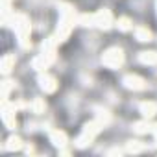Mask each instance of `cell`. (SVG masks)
<instances>
[{"mask_svg":"<svg viewBox=\"0 0 157 157\" xmlns=\"http://www.w3.org/2000/svg\"><path fill=\"white\" fill-rule=\"evenodd\" d=\"M122 61H124V56H122V50L120 48H111L104 56V63L109 65V67H113V68L118 67V65H122Z\"/></svg>","mask_w":157,"mask_h":157,"instance_id":"1","label":"cell"},{"mask_svg":"<svg viewBox=\"0 0 157 157\" xmlns=\"http://www.w3.org/2000/svg\"><path fill=\"white\" fill-rule=\"evenodd\" d=\"M124 83H126L128 89H135V91H140V89L146 87L144 80H140L139 76H128V78H124Z\"/></svg>","mask_w":157,"mask_h":157,"instance_id":"2","label":"cell"},{"mask_svg":"<svg viewBox=\"0 0 157 157\" xmlns=\"http://www.w3.org/2000/svg\"><path fill=\"white\" fill-rule=\"evenodd\" d=\"M94 24H98L100 28H109L111 26V13L109 11H100L98 15H94Z\"/></svg>","mask_w":157,"mask_h":157,"instance_id":"3","label":"cell"},{"mask_svg":"<svg viewBox=\"0 0 157 157\" xmlns=\"http://www.w3.org/2000/svg\"><path fill=\"white\" fill-rule=\"evenodd\" d=\"M39 82H41V87H43L46 93L56 91V80H54V78H50V76H43Z\"/></svg>","mask_w":157,"mask_h":157,"instance_id":"4","label":"cell"},{"mask_svg":"<svg viewBox=\"0 0 157 157\" xmlns=\"http://www.w3.org/2000/svg\"><path fill=\"white\" fill-rule=\"evenodd\" d=\"M140 111H142L144 117H153V115L157 113V105L151 104V102H148V104H142V105H140Z\"/></svg>","mask_w":157,"mask_h":157,"instance_id":"5","label":"cell"},{"mask_svg":"<svg viewBox=\"0 0 157 157\" xmlns=\"http://www.w3.org/2000/svg\"><path fill=\"white\" fill-rule=\"evenodd\" d=\"M140 61L142 63H157V54L155 52H142V56H140Z\"/></svg>","mask_w":157,"mask_h":157,"instance_id":"6","label":"cell"},{"mask_svg":"<svg viewBox=\"0 0 157 157\" xmlns=\"http://www.w3.org/2000/svg\"><path fill=\"white\" fill-rule=\"evenodd\" d=\"M135 33H137V39L139 41H150V37H151V33L148 30H144V28H137Z\"/></svg>","mask_w":157,"mask_h":157,"instance_id":"7","label":"cell"},{"mask_svg":"<svg viewBox=\"0 0 157 157\" xmlns=\"http://www.w3.org/2000/svg\"><path fill=\"white\" fill-rule=\"evenodd\" d=\"M52 140H54V144H65V142H63V140H65V135H63L61 131H54Z\"/></svg>","mask_w":157,"mask_h":157,"instance_id":"8","label":"cell"},{"mask_svg":"<svg viewBox=\"0 0 157 157\" xmlns=\"http://www.w3.org/2000/svg\"><path fill=\"white\" fill-rule=\"evenodd\" d=\"M11 63H15L13 57H4V61H2V70H4V72H10V70H11V68H10Z\"/></svg>","mask_w":157,"mask_h":157,"instance_id":"9","label":"cell"},{"mask_svg":"<svg viewBox=\"0 0 157 157\" xmlns=\"http://www.w3.org/2000/svg\"><path fill=\"white\" fill-rule=\"evenodd\" d=\"M118 26H120V30H128L129 28V21L128 19H120V24Z\"/></svg>","mask_w":157,"mask_h":157,"instance_id":"10","label":"cell"}]
</instances>
